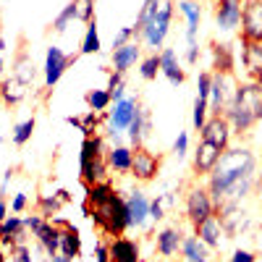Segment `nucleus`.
I'll return each instance as SVG.
<instances>
[{"label": "nucleus", "mask_w": 262, "mask_h": 262, "mask_svg": "<svg viewBox=\"0 0 262 262\" xmlns=\"http://www.w3.org/2000/svg\"><path fill=\"white\" fill-rule=\"evenodd\" d=\"M257 186L262 189V173H257Z\"/></svg>", "instance_id": "bf43d9fd"}, {"label": "nucleus", "mask_w": 262, "mask_h": 262, "mask_svg": "<svg viewBox=\"0 0 262 262\" xmlns=\"http://www.w3.org/2000/svg\"><path fill=\"white\" fill-rule=\"evenodd\" d=\"M223 116L228 118V123H231V128H233V134H247V131H249L254 123H259V116H257L238 95H236L233 105L228 107Z\"/></svg>", "instance_id": "9b49d317"}, {"label": "nucleus", "mask_w": 262, "mask_h": 262, "mask_svg": "<svg viewBox=\"0 0 262 262\" xmlns=\"http://www.w3.org/2000/svg\"><path fill=\"white\" fill-rule=\"evenodd\" d=\"M63 202L58 200V194H42L39 200H37V212L45 217V221H53V217L60 212Z\"/></svg>", "instance_id": "72a5a7b5"}, {"label": "nucleus", "mask_w": 262, "mask_h": 262, "mask_svg": "<svg viewBox=\"0 0 262 262\" xmlns=\"http://www.w3.org/2000/svg\"><path fill=\"white\" fill-rule=\"evenodd\" d=\"M139 111L137 97H123L113 102V111L107 113V137L113 139V144H121V131H126L134 121V113Z\"/></svg>", "instance_id": "39448f33"}, {"label": "nucleus", "mask_w": 262, "mask_h": 262, "mask_svg": "<svg viewBox=\"0 0 262 262\" xmlns=\"http://www.w3.org/2000/svg\"><path fill=\"white\" fill-rule=\"evenodd\" d=\"M194 236H200L210 249H221V247H223V242H226V228H223V221H221L217 215H210L207 221H202L200 226H194Z\"/></svg>", "instance_id": "4468645a"}, {"label": "nucleus", "mask_w": 262, "mask_h": 262, "mask_svg": "<svg viewBox=\"0 0 262 262\" xmlns=\"http://www.w3.org/2000/svg\"><path fill=\"white\" fill-rule=\"evenodd\" d=\"M196 60H200V45H186V63L194 66Z\"/></svg>", "instance_id": "864d4df0"}, {"label": "nucleus", "mask_w": 262, "mask_h": 262, "mask_svg": "<svg viewBox=\"0 0 262 262\" xmlns=\"http://www.w3.org/2000/svg\"><path fill=\"white\" fill-rule=\"evenodd\" d=\"M207 113H210V100L196 95V100H194V113H191V123H194L196 131H202V126L207 123Z\"/></svg>", "instance_id": "58836bf2"}, {"label": "nucleus", "mask_w": 262, "mask_h": 262, "mask_svg": "<svg viewBox=\"0 0 262 262\" xmlns=\"http://www.w3.org/2000/svg\"><path fill=\"white\" fill-rule=\"evenodd\" d=\"M257 186V158L247 147L223 149L215 170L210 173L207 191L215 202V210L223 202H242Z\"/></svg>", "instance_id": "f257e3e1"}, {"label": "nucleus", "mask_w": 262, "mask_h": 262, "mask_svg": "<svg viewBox=\"0 0 262 262\" xmlns=\"http://www.w3.org/2000/svg\"><path fill=\"white\" fill-rule=\"evenodd\" d=\"M34 126H37L34 113H32L29 118H24V121H18V123L13 126V134H11L13 144H16V147H24V144L32 139V134H34Z\"/></svg>", "instance_id": "473e14b6"}, {"label": "nucleus", "mask_w": 262, "mask_h": 262, "mask_svg": "<svg viewBox=\"0 0 262 262\" xmlns=\"http://www.w3.org/2000/svg\"><path fill=\"white\" fill-rule=\"evenodd\" d=\"M244 6L242 0H215V24L223 32H233L242 24Z\"/></svg>", "instance_id": "f8f14e48"}, {"label": "nucleus", "mask_w": 262, "mask_h": 262, "mask_svg": "<svg viewBox=\"0 0 262 262\" xmlns=\"http://www.w3.org/2000/svg\"><path fill=\"white\" fill-rule=\"evenodd\" d=\"M170 18H173V3H170V0H165V3L160 6V13H158V18H155V24L147 27L144 34H142L144 45H147L149 50H155V53L163 50L165 37H168V32H170Z\"/></svg>", "instance_id": "0eeeda50"}, {"label": "nucleus", "mask_w": 262, "mask_h": 262, "mask_svg": "<svg viewBox=\"0 0 262 262\" xmlns=\"http://www.w3.org/2000/svg\"><path fill=\"white\" fill-rule=\"evenodd\" d=\"M13 76H16L18 81H24L27 86L34 84V79H37V69H34V60H32L27 53H21V55L16 58V63H13Z\"/></svg>", "instance_id": "2f4dec72"}, {"label": "nucleus", "mask_w": 262, "mask_h": 262, "mask_svg": "<svg viewBox=\"0 0 262 262\" xmlns=\"http://www.w3.org/2000/svg\"><path fill=\"white\" fill-rule=\"evenodd\" d=\"M92 257H95V262H111V254H107V242H97Z\"/></svg>", "instance_id": "603ef678"}, {"label": "nucleus", "mask_w": 262, "mask_h": 262, "mask_svg": "<svg viewBox=\"0 0 262 262\" xmlns=\"http://www.w3.org/2000/svg\"><path fill=\"white\" fill-rule=\"evenodd\" d=\"M76 58L66 55L58 45H50L45 53V90H53V86L60 81V76L66 74V69L74 63Z\"/></svg>", "instance_id": "1a4fd4ad"}, {"label": "nucleus", "mask_w": 262, "mask_h": 262, "mask_svg": "<svg viewBox=\"0 0 262 262\" xmlns=\"http://www.w3.org/2000/svg\"><path fill=\"white\" fill-rule=\"evenodd\" d=\"M3 66H6V63H3V55H0V71H3Z\"/></svg>", "instance_id": "680f3d73"}, {"label": "nucleus", "mask_w": 262, "mask_h": 262, "mask_svg": "<svg viewBox=\"0 0 262 262\" xmlns=\"http://www.w3.org/2000/svg\"><path fill=\"white\" fill-rule=\"evenodd\" d=\"M11 179H13V168H8L6 173H3V181H0V196L6 200V194H8V184H11Z\"/></svg>", "instance_id": "5fc2aeb1"}, {"label": "nucleus", "mask_w": 262, "mask_h": 262, "mask_svg": "<svg viewBox=\"0 0 262 262\" xmlns=\"http://www.w3.org/2000/svg\"><path fill=\"white\" fill-rule=\"evenodd\" d=\"M173 202H176V196H173L170 191L168 194H158L155 200H149V221H163L165 217V207H173Z\"/></svg>", "instance_id": "c9c22d12"}, {"label": "nucleus", "mask_w": 262, "mask_h": 262, "mask_svg": "<svg viewBox=\"0 0 262 262\" xmlns=\"http://www.w3.org/2000/svg\"><path fill=\"white\" fill-rule=\"evenodd\" d=\"M55 194H58V200H60L63 205H69V202H71V194H69V191H66V189H58Z\"/></svg>", "instance_id": "4d7b16f0"}, {"label": "nucleus", "mask_w": 262, "mask_h": 262, "mask_svg": "<svg viewBox=\"0 0 262 262\" xmlns=\"http://www.w3.org/2000/svg\"><path fill=\"white\" fill-rule=\"evenodd\" d=\"M210 50H212V69H215V74H231L233 71L231 45H226V42H212Z\"/></svg>", "instance_id": "c85d7f7f"}, {"label": "nucleus", "mask_w": 262, "mask_h": 262, "mask_svg": "<svg viewBox=\"0 0 262 262\" xmlns=\"http://www.w3.org/2000/svg\"><path fill=\"white\" fill-rule=\"evenodd\" d=\"M123 76H126V74H118V71H111V76H107V92H111V100H113V102H118V100L126 97Z\"/></svg>", "instance_id": "a19ab883"}, {"label": "nucleus", "mask_w": 262, "mask_h": 262, "mask_svg": "<svg viewBox=\"0 0 262 262\" xmlns=\"http://www.w3.org/2000/svg\"><path fill=\"white\" fill-rule=\"evenodd\" d=\"M60 254L69 257V259H76L81 254V233L74 223L60 228Z\"/></svg>", "instance_id": "a878e982"}, {"label": "nucleus", "mask_w": 262, "mask_h": 262, "mask_svg": "<svg viewBox=\"0 0 262 262\" xmlns=\"http://www.w3.org/2000/svg\"><path fill=\"white\" fill-rule=\"evenodd\" d=\"M238 84L233 81V74H212V86H210V113L223 116L236 100Z\"/></svg>", "instance_id": "20e7f679"}, {"label": "nucleus", "mask_w": 262, "mask_h": 262, "mask_svg": "<svg viewBox=\"0 0 262 262\" xmlns=\"http://www.w3.org/2000/svg\"><path fill=\"white\" fill-rule=\"evenodd\" d=\"M3 142H6V137H0V144H3Z\"/></svg>", "instance_id": "69168bd1"}, {"label": "nucleus", "mask_w": 262, "mask_h": 262, "mask_svg": "<svg viewBox=\"0 0 262 262\" xmlns=\"http://www.w3.org/2000/svg\"><path fill=\"white\" fill-rule=\"evenodd\" d=\"M34 238H37V244L42 247V252H45L48 257H55L60 252V228H55L50 221L42 223V228L34 233Z\"/></svg>", "instance_id": "412c9836"}, {"label": "nucleus", "mask_w": 262, "mask_h": 262, "mask_svg": "<svg viewBox=\"0 0 262 262\" xmlns=\"http://www.w3.org/2000/svg\"><path fill=\"white\" fill-rule=\"evenodd\" d=\"M160 163H163L160 155H155V152H149L144 147H137L134 149V163H131V176L142 184H147L160 173Z\"/></svg>", "instance_id": "6e6552de"}, {"label": "nucleus", "mask_w": 262, "mask_h": 262, "mask_svg": "<svg viewBox=\"0 0 262 262\" xmlns=\"http://www.w3.org/2000/svg\"><path fill=\"white\" fill-rule=\"evenodd\" d=\"M173 152L179 155V160L189 152V134L186 131H179V137H176V142H173Z\"/></svg>", "instance_id": "de8ad7c7"}, {"label": "nucleus", "mask_w": 262, "mask_h": 262, "mask_svg": "<svg viewBox=\"0 0 262 262\" xmlns=\"http://www.w3.org/2000/svg\"><path fill=\"white\" fill-rule=\"evenodd\" d=\"M231 134H233V128H231V123H228L226 116H210L207 123H205L202 131H200V139L215 144L217 149H228Z\"/></svg>", "instance_id": "9d476101"}, {"label": "nucleus", "mask_w": 262, "mask_h": 262, "mask_svg": "<svg viewBox=\"0 0 262 262\" xmlns=\"http://www.w3.org/2000/svg\"><path fill=\"white\" fill-rule=\"evenodd\" d=\"M27 228H24V217L8 215L0 223V247H16V244H27Z\"/></svg>", "instance_id": "a211bd4d"}, {"label": "nucleus", "mask_w": 262, "mask_h": 262, "mask_svg": "<svg viewBox=\"0 0 262 262\" xmlns=\"http://www.w3.org/2000/svg\"><path fill=\"white\" fill-rule=\"evenodd\" d=\"M100 53V34H97V18H92L86 24L84 39H81V55H95Z\"/></svg>", "instance_id": "f704fd0d"}, {"label": "nucleus", "mask_w": 262, "mask_h": 262, "mask_svg": "<svg viewBox=\"0 0 262 262\" xmlns=\"http://www.w3.org/2000/svg\"><path fill=\"white\" fill-rule=\"evenodd\" d=\"M221 155H223V149H217L215 144L200 139L196 152H194V173L196 176H210L217 165V160H221Z\"/></svg>", "instance_id": "dca6fc26"}, {"label": "nucleus", "mask_w": 262, "mask_h": 262, "mask_svg": "<svg viewBox=\"0 0 262 262\" xmlns=\"http://www.w3.org/2000/svg\"><path fill=\"white\" fill-rule=\"evenodd\" d=\"M74 8H76V21H84L90 24L95 18V0H71Z\"/></svg>", "instance_id": "37998d69"}, {"label": "nucleus", "mask_w": 262, "mask_h": 262, "mask_svg": "<svg viewBox=\"0 0 262 262\" xmlns=\"http://www.w3.org/2000/svg\"><path fill=\"white\" fill-rule=\"evenodd\" d=\"M160 74L173 84V86H181L186 81V71L181 69V63H179V55L173 48H163L160 50Z\"/></svg>", "instance_id": "6ab92c4d"}, {"label": "nucleus", "mask_w": 262, "mask_h": 262, "mask_svg": "<svg viewBox=\"0 0 262 262\" xmlns=\"http://www.w3.org/2000/svg\"><path fill=\"white\" fill-rule=\"evenodd\" d=\"M84 189H86V202H90V207H97V205L107 202L116 194V186L111 184V179L100 181V184H92V186H84Z\"/></svg>", "instance_id": "7c9ffc66"}, {"label": "nucleus", "mask_w": 262, "mask_h": 262, "mask_svg": "<svg viewBox=\"0 0 262 262\" xmlns=\"http://www.w3.org/2000/svg\"><path fill=\"white\" fill-rule=\"evenodd\" d=\"M27 95H29V86H27L24 81H18L16 76H11V79L3 81V92H0V100H3L6 105H18Z\"/></svg>", "instance_id": "c756f323"}, {"label": "nucleus", "mask_w": 262, "mask_h": 262, "mask_svg": "<svg viewBox=\"0 0 262 262\" xmlns=\"http://www.w3.org/2000/svg\"><path fill=\"white\" fill-rule=\"evenodd\" d=\"M259 126H262V118H259Z\"/></svg>", "instance_id": "774afa93"}, {"label": "nucleus", "mask_w": 262, "mask_h": 262, "mask_svg": "<svg viewBox=\"0 0 262 262\" xmlns=\"http://www.w3.org/2000/svg\"><path fill=\"white\" fill-rule=\"evenodd\" d=\"M0 262H6V252L3 249H0Z\"/></svg>", "instance_id": "052dcab7"}, {"label": "nucleus", "mask_w": 262, "mask_h": 262, "mask_svg": "<svg viewBox=\"0 0 262 262\" xmlns=\"http://www.w3.org/2000/svg\"><path fill=\"white\" fill-rule=\"evenodd\" d=\"M139 74H142L144 81L158 79V74H160V53H152V55L142 58L139 60Z\"/></svg>", "instance_id": "4c0bfd02"}, {"label": "nucleus", "mask_w": 262, "mask_h": 262, "mask_svg": "<svg viewBox=\"0 0 262 262\" xmlns=\"http://www.w3.org/2000/svg\"><path fill=\"white\" fill-rule=\"evenodd\" d=\"M126 215H128V226L131 228H144L149 221V200L144 191H131L126 196Z\"/></svg>", "instance_id": "ddd939ff"}, {"label": "nucleus", "mask_w": 262, "mask_h": 262, "mask_svg": "<svg viewBox=\"0 0 262 262\" xmlns=\"http://www.w3.org/2000/svg\"><path fill=\"white\" fill-rule=\"evenodd\" d=\"M0 92H3V81H0Z\"/></svg>", "instance_id": "338daca9"}, {"label": "nucleus", "mask_w": 262, "mask_h": 262, "mask_svg": "<svg viewBox=\"0 0 262 262\" xmlns=\"http://www.w3.org/2000/svg\"><path fill=\"white\" fill-rule=\"evenodd\" d=\"M210 86H212V74L202 71L200 76H196V95H200V97H207V100H210Z\"/></svg>", "instance_id": "a18cd8bd"}, {"label": "nucleus", "mask_w": 262, "mask_h": 262, "mask_svg": "<svg viewBox=\"0 0 262 262\" xmlns=\"http://www.w3.org/2000/svg\"><path fill=\"white\" fill-rule=\"evenodd\" d=\"M137 60H142V45L139 42H128V45L113 50V71L126 74L128 69H134Z\"/></svg>", "instance_id": "aec40b11"}, {"label": "nucleus", "mask_w": 262, "mask_h": 262, "mask_svg": "<svg viewBox=\"0 0 262 262\" xmlns=\"http://www.w3.org/2000/svg\"><path fill=\"white\" fill-rule=\"evenodd\" d=\"M11 262H34V252L27 244H16L11 247Z\"/></svg>", "instance_id": "c03bdc74"}, {"label": "nucleus", "mask_w": 262, "mask_h": 262, "mask_svg": "<svg viewBox=\"0 0 262 262\" xmlns=\"http://www.w3.org/2000/svg\"><path fill=\"white\" fill-rule=\"evenodd\" d=\"M66 123H69V126H74V128H79L81 118H79V116H69V118H66Z\"/></svg>", "instance_id": "13d9d810"}, {"label": "nucleus", "mask_w": 262, "mask_h": 262, "mask_svg": "<svg viewBox=\"0 0 262 262\" xmlns=\"http://www.w3.org/2000/svg\"><path fill=\"white\" fill-rule=\"evenodd\" d=\"M27 207H29V196H27V194H16L13 200H11V212H13V215H21Z\"/></svg>", "instance_id": "8fccbe9b"}, {"label": "nucleus", "mask_w": 262, "mask_h": 262, "mask_svg": "<svg viewBox=\"0 0 262 262\" xmlns=\"http://www.w3.org/2000/svg\"><path fill=\"white\" fill-rule=\"evenodd\" d=\"M128 42H134V27H123V29H118V34L113 37V50L128 45Z\"/></svg>", "instance_id": "49530a36"}, {"label": "nucleus", "mask_w": 262, "mask_h": 262, "mask_svg": "<svg viewBox=\"0 0 262 262\" xmlns=\"http://www.w3.org/2000/svg\"><path fill=\"white\" fill-rule=\"evenodd\" d=\"M111 165H107V149H105V137H84L81 152H79V179L84 186H92L100 181H107L111 176Z\"/></svg>", "instance_id": "f03ea898"}, {"label": "nucleus", "mask_w": 262, "mask_h": 262, "mask_svg": "<svg viewBox=\"0 0 262 262\" xmlns=\"http://www.w3.org/2000/svg\"><path fill=\"white\" fill-rule=\"evenodd\" d=\"M228 262H257V254L249 252V249H236Z\"/></svg>", "instance_id": "3c124183"}, {"label": "nucleus", "mask_w": 262, "mask_h": 262, "mask_svg": "<svg viewBox=\"0 0 262 262\" xmlns=\"http://www.w3.org/2000/svg\"><path fill=\"white\" fill-rule=\"evenodd\" d=\"M160 6H163V0H144V6H142V11H139V16H137V24H134V37H137V42L142 39V34H144L147 27L155 24V18H158V13H160Z\"/></svg>", "instance_id": "cd10ccee"}, {"label": "nucleus", "mask_w": 262, "mask_h": 262, "mask_svg": "<svg viewBox=\"0 0 262 262\" xmlns=\"http://www.w3.org/2000/svg\"><path fill=\"white\" fill-rule=\"evenodd\" d=\"M181 257L184 262H210V247L200 236H186L181 244Z\"/></svg>", "instance_id": "393cba45"}, {"label": "nucleus", "mask_w": 262, "mask_h": 262, "mask_svg": "<svg viewBox=\"0 0 262 262\" xmlns=\"http://www.w3.org/2000/svg\"><path fill=\"white\" fill-rule=\"evenodd\" d=\"M100 121H102V113H95V111H86V113L81 116L79 131H81L84 137H95V134H97V126H100Z\"/></svg>", "instance_id": "79ce46f5"}, {"label": "nucleus", "mask_w": 262, "mask_h": 262, "mask_svg": "<svg viewBox=\"0 0 262 262\" xmlns=\"http://www.w3.org/2000/svg\"><path fill=\"white\" fill-rule=\"evenodd\" d=\"M184 231L179 226H168L163 231H158L155 236V252L160 257H173V254H179L181 252V244H184Z\"/></svg>", "instance_id": "f3484780"}, {"label": "nucleus", "mask_w": 262, "mask_h": 262, "mask_svg": "<svg viewBox=\"0 0 262 262\" xmlns=\"http://www.w3.org/2000/svg\"><path fill=\"white\" fill-rule=\"evenodd\" d=\"M71 21H76V8H74V3H69V6H66V8L53 18V29H55L58 34H63V32H69Z\"/></svg>", "instance_id": "ea45409f"}, {"label": "nucleus", "mask_w": 262, "mask_h": 262, "mask_svg": "<svg viewBox=\"0 0 262 262\" xmlns=\"http://www.w3.org/2000/svg\"><path fill=\"white\" fill-rule=\"evenodd\" d=\"M42 262H53V259H50V257H45V259H42Z\"/></svg>", "instance_id": "0e129e2a"}, {"label": "nucleus", "mask_w": 262, "mask_h": 262, "mask_svg": "<svg viewBox=\"0 0 262 262\" xmlns=\"http://www.w3.org/2000/svg\"><path fill=\"white\" fill-rule=\"evenodd\" d=\"M6 217H8V202L3 200V196H0V223H3Z\"/></svg>", "instance_id": "6e6d98bb"}, {"label": "nucleus", "mask_w": 262, "mask_h": 262, "mask_svg": "<svg viewBox=\"0 0 262 262\" xmlns=\"http://www.w3.org/2000/svg\"><path fill=\"white\" fill-rule=\"evenodd\" d=\"M90 217H92L95 228H97L102 236H107V238L123 236L126 228H131V226H128V215H126V200H123L118 191H116L107 202L92 207Z\"/></svg>", "instance_id": "7ed1b4c3"}, {"label": "nucleus", "mask_w": 262, "mask_h": 262, "mask_svg": "<svg viewBox=\"0 0 262 262\" xmlns=\"http://www.w3.org/2000/svg\"><path fill=\"white\" fill-rule=\"evenodd\" d=\"M210 215H215V202L207 186H191L186 194V221L191 226H200Z\"/></svg>", "instance_id": "423d86ee"}, {"label": "nucleus", "mask_w": 262, "mask_h": 262, "mask_svg": "<svg viewBox=\"0 0 262 262\" xmlns=\"http://www.w3.org/2000/svg\"><path fill=\"white\" fill-rule=\"evenodd\" d=\"M179 11L186 16V45H196V32H200V21H202V8L191 3V0H181Z\"/></svg>", "instance_id": "4be33fe9"}, {"label": "nucleus", "mask_w": 262, "mask_h": 262, "mask_svg": "<svg viewBox=\"0 0 262 262\" xmlns=\"http://www.w3.org/2000/svg\"><path fill=\"white\" fill-rule=\"evenodd\" d=\"M242 60L252 79H262V42H244Z\"/></svg>", "instance_id": "bb28decb"}, {"label": "nucleus", "mask_w": 262, "mask_h": 262, "mask_svg": "<svg viewBox=\"0 0 262 262\" xmlns=\"http://www.w3.org/2000/svg\"><path fill=\"white\" fill-rule=\"evenodd\" d=\"M131 163H134V147L126 144H113L107 149V165L116 173H131Z\"/></svg>", "instance_id": "5701e85b"}, {"label": "nucleus", "mask_w": 262, "mask_h": 262, "mask_svg": "<svg viewBox=\"0 0 262 262\" xmlns=\"http://www.w3.org/2000/svg\"><path fill=\"white\" fill-rule=\"evenodd\" d=\"M149 123H152L149 113L139 105V111L134 113V121H131V126L126 128V134H128V144L134 147V149H137V147H142V142H144V137H147V131H149Z\"/></svg>", "instance_id": "b1692460"}, {"label": "nucleus", "mask_w": 262, "mask_h": 262, "mask_svg": "<svg viewBox=\"0 0 262 262\" xmlns=\"http://www.w3.org/2000/svg\"><path fill=\"white\" fill-rule=\"evenodd\" d=\"M42 223H45V217H42L39 212H34V215H27V217H24V228H27L32 236L42 228Z\"/></svg>", "instance_id": "09e8293b"}, {"label": "nucleus", "mask_w": 262, "mask_h": 262, "mask_svg": "<svg viewBox=\"0 0 262 262\" xmlns=\"http://www.w3.org/2000/svg\"><path fill=\"white\" fill-rule=\"evenodd\" d=\"M84 100H86V105H90V111H95V113H105L107 105L113 102V100H111V92H107V90H90Z\"/></svg>", "instance_id": "e433bc0d"}, {"label": "nucleus", "mask_w": 262, "mask_h": 262, "mask_svg": "<svg viewBox=\"0 0 262 262\" xmlns=\"http://www.w3.org/2000/svg\"><path fill=\"white\" fill-rule=\"evenodd\" d=\"M107 254H111V262H139L142 252H139V242L126 236H116L107 242Z\"/></svg>", "instance_id": "2eb2a0df"}, {"label": "nucleus", "mask_w": 262, "mask_h": 262, "mask_svg": "<svg viewBox=\"0 0 262 262\" xmlns=\"http://www.w3.org/2000/svg\"><path fill=\"white\" fill-rule=\"evenodd\" d=\"M257 86H259V92H262V79H257Z\"/></svg>", "instance_id": "e2e57ef3"}]
</instances>
